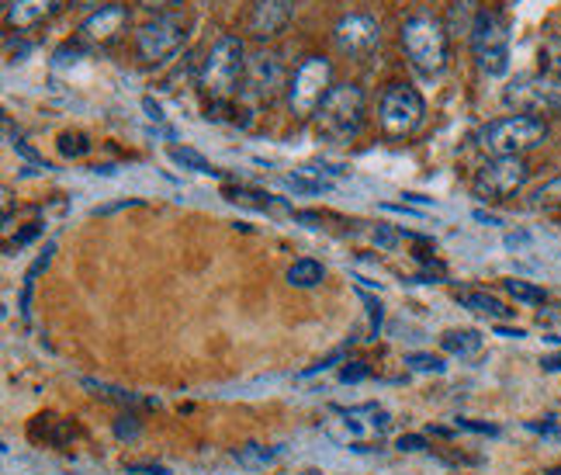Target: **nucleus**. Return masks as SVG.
<instances>
[{
	"mask_svg": "<svg viewBox=\"0 0 561 475\" xmlns=\"http://www.w3.org/2000/svg\"><path fill=\"white\" fill-rule=\"evenodd\" d=\"M322 278H327V268L312 261V257H301V261H295L288 268V285H295V289H316Z\"/></svg>",
	"mask_w": 561,
	"mask_h": 475,
	"instance_id": "f3484780",
	"label": "nucleus"
},
{
	"mask_svg": "<svg viewBox=\"0 0 561 475\" xmlns=\"http://www.w3.org/2000/svg\"><path fill=\"white\" fill-rule=\"evenodd\" d=\"M495 337H506V340H520V337H527L524 330H513V327H503V323H500V327H495Z\"/></svg>",
	"mask_w": 561,
	"mask_h": 475,
	"instance_id": "ea45409f",
	"label": "nucleus"
},
{
	"mask_svg": "<svg viewBox=\"0 0 561 475\" xmlns=\"http://www.w3.org/2000/svg\"><path fill=\"white\" fill-rule=\"evenodd\" d=\"M88 139H83L80 133H67V136H62L59 139V154L62 157H83V154H88Z\"/></svg>",
	"mask_w": 561,
	"mask_h": 475,
	"instance_id": "c85d7f7f",
	"label": "nucleus"
},
{
	"mask_svg": "<svg viewBox=\"0 0 561 475\" xmlns=\"http://www.w3.org/2000/svg\"><path fill=\"white\" fill-rule=\"evenodd\" d=\"M527 244H530V236H527V233H510V236H506V247H510V250L527 247Z\"/></svg>",
	"mask_w": 561,
	"mask_h": 475,
	"instance_id": "4c0bfd02",
	"label": "nucleus"
},
{
	"mask_svg": "<svg viewBox=\"0 0 561 475\" xmlns=\"http://www.w3.org/2000/svg\"><path fill=\"white\" fill-rule=\"evenodd\" d=\"M8 4H11V0H8Z\"/></svg>",
	"mask_w": 561,
	"mask_h": 475,
	"instance_id": "de8ad7c7",
	"label": "nucleus"
},
{
	"mask_svg": "<svg viewBox=\"0 0 561 475\" xmlns=\"http://www.w3.org/2000/svg\"><path fill=\"white\" fill-rule=\"evenodd\" d=\"M402 49L420 73H440L447 67V29L430 14H413L402 25Z\"/></svg>",
	"mask_w": 561,
	"mask_h": 475,
	"instance_id": "20e7f679",
	"label": "nucleus"
},
{
	"mask_svg": "<svg viewBox=\"0 0 561 475\" xmlns=\"http://www.w3.org/2000/svg\"><path fill=\"white\" fill-rule=\"evenodd\" d=\"M375 244H378L381 250H392V247L399 244V233H396L392 226H378V229H375Z\"/></svg>",
	"mask_w": 561,
	"mask_h": 475,
	"instance_id": "7c9ffc66",
	"label": "nucleus"
},
{
	"mask_svg": "<svg viewBox=\"0 0 561 475\" xmlns=\"http://www.w3.org/2000/svg\"><path fill=\"white\" fill-rule=\"evenodd\" d=\"M458 302H461L465 309L482 313V316H492V319H506V316H513V309H506L503 302L495 298V295H489V292H461Z\"/></svg>",
	"mask_w": 561,
	"mask_h": 475,
	"instance_id": "dca6fc26",
	"label": "nucleus"
},
{
	"mask_svg": "<svg viewBox=\"0 0 561 475\" xmlns=\"http://www.w3.org/2000/svg\"><path fill=\"white\" fill-rule=\"evenodd\" d=\"M142 8H149V11H160V8H167V4H174V0H139Z\"/></svg>",
	"mask_w": 561,
	"mask_h": 475,
	"instance_id": "c03bdc74",
	"label": "nucleus"
},
{
	"mask_svg": "<svg viewBox=\"0 0 561 475\" xmlns=\"http://www.w3.org/2000/svg\"><path fill=\"white\" fill-rule=\"evenodd\" d=\"M471 53L482 73L503 77L510 70V25L500 11H479L471 21Z\"/></svg>",
	"mask_w": 561,
	"mask_h": 475,
	"instance_id": "39448f33",
	"label": "nucleus"
},
{
	"mask_svg": "<svg viewBox=\"0 0 561 475\" xmlns=\"http://www.w3.org/2000/svg\"><path fill=\"white\" fill-rule=\"evenodd\" d=\"M56 8H59V0H11L8 21H11V29L25 32V29L42 25V21H46Z\"/></svg>",
	"mask_w": 561,
	"mask_h": 475,
	"instance_id": "2eb2a0df",
	"label": "nucleus"
},
{
	"mask_svg": "<svg viewBox=\"0 0 561 475\" xmlns=\"http://www.w3.org/2000/svg\"><path fill=\"white\" fill-rule=\"evenodd\" d=\"M482 149L492 157H524L548 139V122L534 115H506L482 128Z\"/></svg>",
	"mask_w": 561,
	"mask_h": 475,
	"instance_id": "7ed1b4c3",
	"label": "nucleus"
},
{
	"mask_svg": "<svg viewBox=\"0 0 561 475\" xmlns=\"http://www.w3.org/2000/svg\"><path fill=\"white\" fill-rule=\"evenodd\" d=\"M530 178L524 157H492L479 174H474V194L482 202H506L520 191Z\"/></svg>",
	"mask_w": 561,
	"mask_h": 475,
	"instance_id": "9d476101",
	"label": "nucleus"
},
{
	"mask_svg": "<svg viewBox=\"0 0 561 475\" xmlns=\"http://www.w3.org/2000/svg\"><path fill=\"white\" fill-rule=\"evenodd\" d=\"M541 67H545V73H551V77L561 80V35H554V38L545 42V49H541Z\"/></svg>",
	"mask_w": 561,
	"mask_h": 475,
	"instance_id": "bb28decb",
	"label": "nucleus"
},
{
	"mask_svg": "<svg viewBox=\"0 0 561 475\" xmlns=\"http://www.w3.org/2000/svg\"><path fill=\"white\" fill-rule=\"evenodd\" d=\"M343 358V351H336V354H330L327 361H319V364H312V369H306L301 372V378H312V375H319V372H327V369H333V364Z\"/></svg>",
	"mask_w": 561,
	"mask_h": 475,
	"instance_id": "72a5a7b5",
	"label": "nucleus"
},
{
	"mask_svg": "<svg viewBox=\"0 0 561 475\" xmlns=\"http://www.w3.org/2000/svg\"><path fill=\"white\" fill-rule=\"evenodd\" d=\"M364 125V91L357 83H333V91L316 112V128L330 143H351Z\"/></svg>",
	"mask_w": 561,
	"mask_h": 475,
	"instance_id": "f03ea898",
	"label": "nucleus"
},
{
	"mask_svg": "<svg viewBox=\"0 0 561 475\" xmlns=\"http://www.w3.org/2000/svg\"><path fill=\"white\" fill-rule=\"evenodd\" d=\"M554 205H561V178L541 184L530 194V208H554Z\"/></svg>",
	"mask_w": 561,
	"mask_h": 475,
	"instance_id": "a878e982",
	"label": "nucleus"
},
{
	"mask_svg": "<svg viewBox=\"0 0 561 475\" xmlns=\"http://www.w3.org/2000/svg\"><path fill=\"white\" fill-rule=\"evenodd\" d=\"M11 146H14V149H18V154H21V157H25V160H32V163H38V167H42V157L35 154V149H32L28 143H21V139H11Z\"/></svg>",
	"mask_w": 561,
	"mask_h": 475,
	"instance_id": "c9c22d12",
	"label": "nucleus"
},
{
	"mask_svg": "<svg viewBox=\"0 0 561 475\" xmlns=\"http://www.w3.org/2000/svg\"><path fill=\"white\" fill-rule=\"evenodd\" d=\"M191 21L184 14H157L136 32V53L142 63H163L174 56L187 38Z\"/></svg>",
	"mask_w": 561,
	"mask_h": 475,
	"instance_id": "1a4fd4ad",
	"label": "nucleus"
},
{
	"mask_svg": "<svg viewBox=\"0 0 561 475\" xmlns=\"http://www.w3.org/2000/svg\"><path fill=\"white\" fill-rule=\"evenodd\" d=\"M333 91V67L322 56H309L288 80V108L295 118H316V112Z\"/></svg>",
	"mask_w": 561,
	"mask_h": 475,
	"instance_id": "423d86ee",
	"label": "nucleus"
},
{
	"mask_svg": "<svg viewBox=\"0 0 561 475\" xmlns=\"http://www.w3.org/2000/svg\"><path fill=\"white\" fill-rule=\"evenodd\" d=\"M506 292L516 298V302H524V306H545L548 302V292L545 289H537L530 282H520V278H510L506 282Z\"/></svg>",
	"mask_w": 561,
	"mask_h": 475,
	"instance_id": "b1692460",
	"label": "nucleus"
},
{
	"mask_svg": "<svg viewBox=\"0 0 561 475\" xmlns=\"http://www.w3.org/2000/svg\"><path fill=\"white\" fill-rule=\"evenodd\" d=\"M426 115V104L420 98L416 88H409V83H392L385 94H381V104H378V122H381V133L388 139H405L413 136L420 122Z\"/></svg>",
	"mask_w": 561,
	"mask_h": 475,
	"instance_id": "0eeeda50",
	"label": "nucleus"
},
{
	"mask_svg": "<svg viewBox=\"0 0 561 475\" xmlns=\"http://www.w3.org/2000/svg\"><path fill=\"white\" fill-rule=\"evenodd\" d=\"M139 205V199H125V202H115V205H104V208H98L94 215H112V212H118V208H136Z\"/></svg>",
	"mask_w": 561,
	"mask_h": 475,
	"instance_id": "e433bc0d",
	"label": "nucleus"
},
{
	"mask_svg": "<svg viewBox=\"0 0 561 475\" xmlns=\"http://www.w3.org/2000/svg\"><path fill=\"white\" fill-rule=\"evenodd\" d=\"M280 88H288L285 83V67H280V59L274 53H256L247 59V80H243V94L256 104H271Z\"/></svg>",
	"mask_w": 561,
	"mask_h": 475,
	"instance_id": "9b49d317",
	"label": "nucleus"
},
{
	"mask_svg": "<svg viewBox=\"0 0 561 475\" xmlns=\"http://www.w3.org/2000/svg\"><path fill=\"white\" fill-rule=\"evenodd\" d=\"M336 46L340 53H347V56H368L378 49V38H381V29H378V21L371 14H347V18H340L336 21Z\"/></svg>",
	"mask_w": 561,
	"mask_h": 475,
	"instance_id": "f8f14e48",
	"label": "nucleus"
},
{
	"mask_svg": "<svg viewBox=\"0 0 561 475\" xmlns=\"http://www.w3.org/2000/svg\"><path fill=\"white\" fill-rule=\"evenodd\" d=\"M541 369H545V372H561V354H548V358H541Z\"/></svg>",
	"mask_w": 561,
	"mask_h": 475,
	"instance_id": "a19ab883",
	"label": "nucleus"
},
{
	"mask_svg": "<svg viewBox=\"0 0 561 475\" xmlns=\"http://www.w3.org/2000/svg\"><path fill=\"white\" fill-rule=\"evenodd\" d=\"M506 104L520 115H561V80L551 73H524L506 88Z\"/></svg>",
	"mask_w": 561,
	"mask_h": 475,
	"instance_id": "6e6552de",
	"label": "nucleus"
},
{
	"mask_svg": "<svg viewBox=\"0 0 561 475\" xmlns=\"http://www.w3.org/2000/svg\"><path fill=\"white\" fill-rule=\"evenodd\" d=\"M364 306H368V316H371V337H378V330H381V302L371 298V295H364Z\"/></svg>",
	"mask_w": 561,
	"mask_h": 475,
	"instance_id": "473e14b6",
	"label": "nucleus"
},
{
	"mask_svg": "<svg viewBox=\"0 0 561 475\" xmlns=\"http://www.w3.org/2000/svg\"><path fill=\"white\" fill-rule=\"evenodd\" d=\"M423 448H426V441L420 434H402L399 438V451H409V455H413V451H423Z\"/></svg>",
	"mask_w": 561,
	"mask_h": 475,
	"instance_id": "f704fd0d",
	"label": "nucleus"
},
{
	"mask_svg": "<svg viewBox=\"0 0 561 475\" xmlns=\"http://www.w3.org/2000/svg\"><path fill=\"white\" fill-rule=\"evenodd\" d=\"M128 472H146V475H170L167 468L160 465H128Z\"/></svg>",
	"mask_w": 561,
	"mask_h": 475,
	"instance_id": "79ce46f5",
	"label": "nucleus"
},
{
	"mask_svg": "<svg viewBox=\"0 0 561 475\" xmlns=\"http://www.w3.org/2000/svg\"><path fill=\"white\" fill-rule=\"evenodd\" d=\"M170 160L184 170H194V174H219V170H215L198 149H191V146H170Z\"/></svg>",
	"mask_w": 561,
	"mask_h": 475,
	"instance_id": "4be33fe9",
	"label": "nucleus"
},
{
	"mask_svg": "<svg viewBox=\"0 0 561 475\" xmlns=\"http://www.w3.org/2000/svg\"><path fill=\"white\" fill-rule=\"evenodd\" d=\"M247 80V49L236 35H219L211 42V49L202 63L198 73V88L211 98V101H232L243 91Z\"/></svg>",
	"mask_w": 561,
	"mask_h": 475,
	"instance_id": "f257e3e1",
	"label": "nucleus"
},
{
	"mask_svg": "<svg viewBox=\"0 0 561 475\" xmlns=\"http://www.w3.org/2000/svg\"><path fill=\"white\" fill-rule=\"evenodd\" d=\"M548 475H561V468H551V472H548Z\"/></svg>",
	"mask_w": 561,
	"mask_h": 475,
	"instance_id": "49530a36",
	"label": "nucleus"
},
{
	"mask_svg": "<svg viewBox=\"0 0 561 475\" xmlns=\"http://www.w3.org/2000/svg\"><path fill=\"white\" fill-rule=\"evenodd\" d=\"M88 388H94V393L107 403H118V406H157V399H142L136 393H125V388H115V385H104V382H83Z\"/></svg>",
	"mask_w": 561,
	"mask_h": 475,
	"instance_id": "412c9836",
	"label": "nucleus"
},
{
	"mask_svg": "<svg viewBox=\"0 0 561 475\" xmlns=\"http://www.w3.org/2000/svg\"><path fill=\"white\" fill-rule=\"evenodd\" d=\"M142 108H146L149 118H153V122H163V112H160V104H157L153 98H142Z\"/></svg>",
	"mask_w": 561,
	"mask_h": 475,
	"instance_id": "58836bf2",
	"label": "nucleus"
},
{
	"mask_svg": "<svg viewBox=\"0 0 561 475\" xmlns=\"http://www.w3.org/2000/svg\"><path fill=\"white\" fill-rule=\"evenodd\" d=\"M368 375H371V369L364 361H351V364H343V369H340V382H347V385L364 382Z\"/></svg>",
	"mask_w": 561,
	"mask_h": 475,
	"instance_id": "c756f323",
	"label": "nucleus"
},
{
	"mask_svg": "<svg viewBox=\"0 0 561 475\" xmlns=\"http://www.w3.org/2000/svg\"><path fill=\"white\" fill-rule=\"evenodd\" d=\"M285 184L295 191V194H322V191H330L333 184L319 174L316 167H301V170H295L291 178H285Z\"/></svg>",
	"mask_w": 561,
	"mask_h": 475,
	"instance_id": "6ab92c4d",
	"label": "nucleus"
},
{
	"mask_svg": "<svg viewBox=\"0 0 561 475\" xmlns=\"http://www.w3.org/2000/svg\"><path fill=\"white\" fill-rule=\"evenodd\" d=\"M405 369L409 372H420V375H444L447 364L434 354H405Z\"/></svg>",
	"mask_w": 561,
	"mask_h": 475,
	"instance_id": "393cba45",
	"label": "nucleus"
},
{
	"mask_svg": "<svg viewBox=\"0 0 561 475\" xmlns=\"http://www.w3.org/2000/svg\"><path fill=\"white\" fill-rule=\"evenodd\" d=\"M222 194H226V202H232V205H247V208H261V212L274 205L271 194H264V191H250V188H226Z\"/></svg>",
	"mask_w": 561,
	"mask_h": 475,
	"instance_id": "5701e85b",
	"label": "nucleus"
},
{
	"mask_svg": "<svg viewBox=\"0 0 561 475\" xmlns=\"http://www.w3.org/2000/svg\"><path fill=\"white\" fill-rule=\"evenodd\" d=\"M440 343H444L447 354H458V358H471V354L482 351V337L474 330H450L440 337Z\"/></svg>",
	"mask_w": 561,
	"mask_h": 475,
	"instance_id": "a211bd4d",
	"label": "nucleus"
},
{
	"mask_svg": "<svg viewBox=\"0 0 561 475\" xmlns=\"http://www.w3.org/2000/svg\"><path fill=\"white\" fill-rule=\"evenodd\" d=\"M236 462H240V468H247V472H261V468L274 465L277 455L264 444H243V448H236Z\"/></svg>",
	"mask_w": 561,
	"mask_h": 475,
	"instance_id": "aec40b11",
	"label": "nucleus"
},
{
	"mask_svg": "<svg viewBox=\"0 0 561 475\" xmlns=\"http://www.w3.org/2000/svg\"><path fill=\"white\" fill-rule=\"evenodd\" d=\"M128 25V8L122 4H104L101 11H94L88 21L80 25V35L83 42H91V46H107V42H115Z\"/></svg>",
	"mask_w": 561,
	"mask_h": 475,
	"instance_id": "4468645a",
	"label": "nucleus"
},
{
	"mask_svg": "<svg viewBox=\"0 0 561 475\" xmlns=\"http://www.w3.org/2000/svg\"><path fill=\"white\" fill-rule=\"evenodd\" d=\"M77 4H101V0H77Z\"/></svg>",
	"mask_w": 561,
	"mask_h": 475,
	"instance_id": "a18cd8bd",
	"label": "nucleus"
},
{
	"mask_svg": "<svg viewBox=\"0 0 561 475\" xmlns=\"http://www.w3.org/2000/svg\"><path fill=\"white\" fill-rule=\"evenodd\" d=\"M461 430H471V434H485V438H495L500 434V427H492V423H479V420H458Z\"/></svg>",
	"mask_w": 561,
	"mask_h": 475,
	"instance_id": "2f4dec72",
	"label": "nucleus"
},
{
	"mask_svg": "<svg viewBox=\"0 0 561 475\" xmlns=\"http://www.w3.org/2000/svg\"><path fill=\"white\" fill-rule=\"evenodd\" d=\"M295 14V0H256L250 11V32L253 38H274L288 29V21Z\"/></svg>",
	"mask_w": 561,
	"mask_h": 475,
	"instance_id": "ddd939ff",
	"label": "nucleus"
},
{
	"mask_svg": "<svg viewBox=\"0 0 561 475\" xmlns=\"http://www.w3.org/2000/svg\"><path fill=\"white\" fill-rule=\"evenodd\" d=\"M139 417L136 414H122L118 420H115V438L118 441H136L139 438Z\"/></svg>",
	"mask_w": 561,
	"mask_h": 475,
	"instance_id": "cd10ccee",
	"label": "nucleus"
},
{
	"mask_svg": "<svg viewBox=\"0 0 561 475\" xmlns=\"http://www.w3.org/2000/svg\"><path fill=\"white\" fill-rule=\"evenodd\" d=\"M474 219H479V223H489V226H500V223H503L500 215H489V212H482V208L474 212Z\"/></svg>",
	"mask_w": 561,
	"mask_h": 475,
	"instance_id": "37998d69",
	"label": "nucleus"
}]
</instances>
